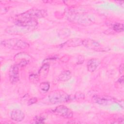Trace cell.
Masks as SVG:
<instances>
[{
    "instance_id": "8fae6325",
    "label": "cell",
    "mask_w": 124,
    "mask_h": 124,
    "mask_svg": "<svg viewBox=\"0 0 124 124\" xmlns=\"http://www.w3.org/2000/svg\"><path fill=\"white\" fill-rule=\"evenodd\" d=\"M101 63V61L97 58H93L89 60L87 63V70L91 73L95 71Z\"/></svg>"
},
{
    "instance_id": "277c9868",
    "label": "cell",
    "mask_w": 124,
    "mask_h": 124,
    "mask_svg": "<svg viewBox=\"0 0 124 124\" xmlns=\"http://www.w3.org/2000/svg\"><path fill=\"white\" fill-rule=\"evenodd\" d=\"M47 15L46 10L38 9H31L23 13L16 16L18 17L30 19H36L44 17Z\"/></svg>"
},
{
    "instance_id": "603a6c76",
    "label": "cell",
    "mask_w": 124,
    "mask_h": 124,
    "mask_svg": "<svg viewBox=\"0 0 124 124\" xmlns=\"http://www.w3.org/2000/svg\"><path fill=\"white\" fill-rule=\"evenodd\" d=\"M84 57L82 55H79L78 57V64H81L83 62H84Z\"/></svg>"
},
{
    "instance_id": "d4e9b609",
    "label": "cell",
    "mask_w": 124,
    "mask_h": 124,
    "mask_svg": "<svg viewBox=\"0 0 124 124\" xmlns=\"http://www.w3.org/2000/svg\"><path fill=\"white\" fill-rule=\"evenodd\" d=\"M117 82L120 84V85H124V76H122L121 77H120V78L118 80Z\"/></svg>"
},
{
    "instance_id": "4fadbf2b",
    "label": "cell",
    "mask_w": 124,
    "mask_h": 124,
    "mask_svg": "<svg viewBox=\"0 0 124 124\" xmlns=\"http://www.w3.org/2000/svg\"><path fill=\"white\" fill-rule=\"evenodd\" d=\"M82 45V40L79 38H72L62 45V47H76Z\"/></svg>"
},
{
    "instance_id": "7a4b0ae2",
    "label": "cell",
    "mask_w": 124,
    "mask_h": 124,
    "mask_svg": "<svg viewBox=\"0 0 124 124\" xmlns=\"http://www.w3.org/2000/svg\"><path fill=\"white\" fill-rule=\"evenodd\" d=\"M49 102L53 104L67 102L70 99V96L66 92L62 90H55L48 95Z\"/></svg>"
},
{
    "instance_id": "44dd1931",
    "label": "cell",
    "mask_w": 124,
    "mask_h": 124,
    "mask_svg": "<svg viewBox=\"0 0 124 124\" xmlns=\"http://www.w3.org/2000/svg\"><path fill=\"white\" fill-rule=\"evenodd\" d=\"M74 98L78 100H82L84 98V94L81 92H77L74 95Z\"/></svg>"
},
{
    "instance_id": "7402d4cb",
    "label": "cell",
    "mask_w": 124,
    "mask_h": 124,
    "mask_svg": "<svg viewBox=\"0 0 124 124\" xmlns=\"http://www.w3.org/2000/svg\"><path fill=\"white\" fill-rule=\"evenodd\" d=\"M37 101V99L36 97H33L31 99H30L28 101V105H31L34 103H35Z\"/></svg>"
},
{
    "instance_id": "ac0fdd59",
    "label": "cell",
    "mask_w": 124,
    "mask_h": 124,
    "mask_svg": "<svg viewBox=\"0 0 124 124\" xmlns=\"http://www.w3.org/2000/svg\"><path fill=\"white\" fill-rule=\"evenodd\" d=\"M50 88V84L47 81L46 82H43L41 83L39 85V88L45 92L47 91Z\"/></svg>"
},
{
    "instance_id": "2e32d148",
    "label": "cell",
    "mask_w": 124,
    "mask_h": 124,
    "mask_svg": "<svg viewBox=\"0 0 124 124\" xmlns=\"http://www.w3.org/2000/svg\"><path fill=\"white\" fill-rule=\"evenodd\" d=\"M113 30L118 32H123L124 31V24L120 23H116L113 24L112 26Z\"/></svg>"
},
{
    "instance_id": "9c48e42d",
    "label": "cell",
    "mask_w": 124,
    "mask_h": 124,
    "mask_svg": "<svg viewBox=\"0 0 124 124\" xmlns=\"http://www.w3.org/2000/svg\"><path fill=\"white\" fill-rule=\"evenodd\" d=\"M9 78L10 82L12 84H15L19 81V66L16 64L11 66L9 71Z\"/></svg>"
},
{
    "instance_id": "52a82bcc",
    "label": "cell",
    "mask_w": 124,
    "mask_h": 124,
    "mask_svg": "<svg viewBox=\"0 0 124 124\" xmlns=\"http://www.w3.org/2000/svg\"><path fill=\"white\" fill-rule=\"evenodd\" d=\"M31 57L25 52H20L14 57V60L19 67H23L28 65L31 60Z\"/></svg>"
},
{
    "instance_id": "7c38bea8",
    "label": "cell",
    "mask_w": 124,
    "mask_h": 124,
    "mask_svg": "<svg viewBox=\"0 0 124 124\" xmlns=\"http://www.w3.org/2000/svg\"><path fill=\"white\" fill-rule=\"evenodd\" d=\"M11 118L16 122H21L25 118V114L21 110L14 109L11 113Z\"/></svg>"
},
{
    "instance_id": "5b68a950",
    "label": "cell",
    "mask_w": 124,
    "mask_h": 124,
    "mask_svg": "<svg viewBox=\"0 0 124 124\" xmlns=\"http://www.w3.org/2000/svg\"><path fill=\"white\" fill-rule=\"evenodd\" d=\"M14 23L16 26L29 28L32 30L37 25L38 22L36 19L21 18L16 16Z\"/></svg>"
},
{
    "instance_id": "30bf717a",
    "label": "cell",
    "mask_w": 124,
    "mask_h": 124,
    "mask_svg": "<svg viewBox=\"0 0 124 124\" xmlns=\"http://www.w3.org/2000/svg\"><path fill=\"white\" fill-rule=\"evenodd\" d=\"M93 100L96 103L103 106H108L115 102L114 98L108 96L94 95L93 97Z\"/></svg>"
},
{
    "instance_id": "e0dca14e",
    "label": "cell",
    "mask_w": 124,
    "mask_h": 124,
    "mask_svg": "<svg viewBox=\"0 0 124 124\" xmlns=\"http://www.w3.org/2000/svg\"><path fill=\"white\" fill-rule=\"evenodd\" d=\"M29 78L30 81L34 84H36L40 80V77L38 75L35 74H31L29 75Z\"/></svg>"
},
{
    "instance_id": "d6986e66",
    "label": "cell",
    "mask_w": 124,
    "mask_h": 124,
    "mask_svg": "<svg viewBox=\"0 0 124 124\" xmlns=\"http://www.w3.org/2000/svg\"><path fill=\"white\" fill-rule=\"evenodd\" d=\"M46 118H45L44 117L39 116H36L33 120V123H36V124H40V123H43L44 121Z\"/></svg>"
},
{
    "instance_id": "cb8c5ba5",
    "label": "cell",
    "mask_w": 124,
    "mask_h": 124,
    "mask_svg": "<svg viewBox=\"0 0 124 124\" xmlns=\"http://www.w3.org/2000/svg\"><path fill=\"white\" fill-rule=\"evenodd\" d=\"M119 71L121 74H123L124 73V64L123 63H122L120 65L119 67Z\"/></svg>"
},
{
    "instance_id": "3957f363",
    "label": "cell",
    "mask_w": 124,
    "mask_h": 124,
    "mask_svg": "<svg viewBox=\"0 0 124 124\" xmlns=\"http://www.w3.org/2000/svg\"><path fill=\"white\" fill-rule=\"evenodd\" d=\"M67 19L71 22L84 26L90 25L93 22L88 15L83 14L73 13L69 14L67 16Z\"/></svg>"
},
{
    "instance_id": "6da1fadb",
    "label": "cell",
    "mask_w": 124,
    "mask_h": 124,
    "mask_svg": "<svg viewBox=\"0 0 124 124\" xmlns=\"http://www.w3.org/2000/svg\"><path fill=\"white\" fill-rule=\"evenodd\" d=\"M0 45L6 48L13 50L25 49L30 46L27 42L17 38L4 40L1 42Z\"/></svg>"
},
{
    "instance_id": "ba28073f",
    "label": "cell",
    "mask_w": 124,
    "mask_h": 124,
    "mask_svg": "<svg viewBox=\"0 0 124 124\" xmlns=\"http://www.w3.org/2000/svg\"><path fill=\"white\" fill-rule=\"evenodd\" d=\"M53 112L55 114L66 119L71 118L73 116V111L64 105H60L56 107Z\"/></svg>"
},
{
    "instance_id": "9a60e30c",
    "label": "cell",
    "mask_w": 124,
    "mask_h": 124,
    "mask_svg": "<svg viewBox=\"0 0 124 124\" xmlns=\"http://www.w3.org/2000/svg\"><path fill=\"white\" fill-rule=\"evenodd\" d=\"M72 77L71 72L69 70L63 71L58 76V79L62 82H65L69 80Z\"/></svg>"
},
{
    "instance_id": "8992f818",
    "label": "cell",
    "mask_w": 124,
    "mask_h": 124,
    "mask_svg": "<svg viewBox=\"0 0 124 124\" xmlns=\"http://www.w3.org/2000/svg\"><path fill=\"white\" fill-rule=\"evenodd\" d=\"M82 45L85 47L96 51H106L109 49L100 45L97 41L92 39H85L82 40Z\"/></svg>"
},
{
    "instance_id": "ffe728a7",
    "label": "cell",
    "mask_w": 124,
    "mask_h": 124,
    "mask_svg": "<svg viewBox=\"0 0 124 124\" xmlns=\"http://www.w3.org/2000/svg\"><path fill=\"white\" fill-rule=\"evenodd\" d=\"M59 34L60 35L62 36V37H67L69 35V34H70V31L69 30L65 29H62V31H60L59 32Z\"/></svg>"
},
{
    "instance_id": "5bb4252c",
    "label": "cell",
    "mask_w": 124,
    "mask_h": 124,
    "mask_svg": "<svg viewBox=\"0 0 124 124\" xmlns=\"http://www.w3.org/2000/svg\"><path fill=\"white\" fill-rule=\"evenodd\" d=\"M50 66L48 63H44L40 67L38 71V75L40 78H46L48 73Z\"/></svg>"
}]
</instances>
